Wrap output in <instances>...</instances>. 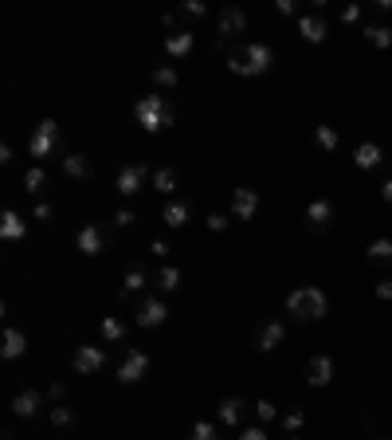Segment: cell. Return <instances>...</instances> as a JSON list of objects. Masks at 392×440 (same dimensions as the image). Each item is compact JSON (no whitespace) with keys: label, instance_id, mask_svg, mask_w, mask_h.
<instances>
[{"label":"cell","instance_id":"cell-1","mask_svg":"<svg viewBox=\"0 0 392 440\" xmlns=\"http://www.w3.org/2000/svg\"><path fill=\"white\" fill-rule=\"evenodd\" d=\"M271 63H274L271 43H244V51H232V55H227V71L239 75V79H259V75L271 71Z\"/></svg>","mask_w":392,"mask_h":440},{"label":"cell","instance_id":"cell-2","mask_svg":"<svg viewBox=\"0 0 392 440\" xmlns=\"http://www.w3.org/2000/svg\"><path fill=\"white\" fill-rule=\"evenodd\" d=\"M134 118L146 134H161L176 122V110H173V102H169L165 95H146V99L134 102Z\"/></svg>","mask_w":392,"mask_h":440},{"label":"cell","instance_id":"cell-3","mask_svg":"<svg viewBox=\"0 0 392 440\" xmlns=\"http://www.w3.org/2000/svg\"><path fill=\"white\" fill-rule=\"evenodd\" d=\"M286 310H290L294 319H302V322H318V319H326L330 299H326L322 287H298V291L286 295Z\"/></svg>","mask_w":392,"mask_h":440},{"label":"cell","instance_id":"cell-4","mask_svg":"<svg viewBox=\"0 0 392 440\" xmlns=\"http://www.w3.org/2000/svg\"><path fill=\"white\" fill-rule=\"evenodd\" d=\"M146 373H149V354L146 350H126V354H122V362H118L114 378L122 381V385H134V381H141Z\"/></svg>","mask_w":392,"mask_h":440},{"label":"cell","instance_id":"cell-5","mask_svg":"<svg viewBox=\"0 0 392 440\" xmlns=\"http://www.w3.org/2000/svg\"><path fill=\"white\" fill-rule=\"evenodd\" d=\"M55 146H59V126H55V118H43L28 138V153L31 158H48Z\"/></svg>","mask_w":392,"mask_h":440},{"label":"cell","instance_id":"cell-6","mask_svg":"<svg viewBox=\"0 0 392 440\" xmlns=\"http://www.w3.org/2000/svg\"><path fill=\"white\" fill-rule=\"evenodd\" d=\"M146 181H149V170L146 165H141V161H130V165H122V170H118V193H122V197H134V193H141L146 189Z\"/></svg>","mask_w":392,"mask_h":440},{"label":"cell","instance_id":"cell-7","mask_svg":"<svg viewBox=\"0 0 392 440\" xmlns=\"http://www.w3.org/2000/svg\"><path fill=\"white\" fill-rule=\"evenodd\" d=\"M244 28H247V12L239 8V4H227V8L220 12V20H216V32H220L224 40H235Z\"/></svg>","mask_w":392,"mask_h":440},{"label":"cell","instance_id":"cell-8","mask_svg":"<svg viewBox=\"0 0 392 440\" xmlns=\"http://www.w3.org/2000/svg\"><path fill=\"white\" fill-rule=\"evenodd\" d=\"M169 319V307H165V299H157V295H149L141 307H137V326L141 330H149V326H161V322Z\"/></svg>","mask_w":392,"mask_h":440},{"label":"cell","instance_id":"cell-9","mask_svg":"<svg viewBox=\"0 0 392 440\" xmlns=\"http://www.w3.org/2000/svg\"><path fill=\"white\" fill-rule=\"evenodd\" d=\"M71 366H75V373H98L106 366V350H102V346H78Z\"/></svg>","mask_w":392,"mask_h":440},{"label":"cell","instance_id":"cell-10","mask_svg":"<svg viewBox=\"0 0 392 440\" xmlns=\"http://www.w3.org/2000/svg\"><path fill=\"white\" fill-rule=\"evenodd\" d=\"M306 381H310L314 390L330 385V381H333V358H330V354H314V358L306 362Z\"/></svg>","mask_w":392,"mask_h":440},{"label":"cell","instance_id":"cell-11","mask_svg":"<svg viewBox=\"0 0 392 440\" xmlns=\"http://www.w3.org/2000/svg\"><path fill=\"white\" fill-rule=\"evenodd\" d=\"M255 212H259V193L255 189H235L232 193V220H255Z\"/></svg>","mask_w":392,"mask_h":440},{"label":"cell","instance_id":"cell-12","mask_svg":"<svg viewBox=\"0 0 392 440\" xmlns=\"http://www.w3.org/2000/svg\"><path fill=\"white\" fill-rule=\"evenodd\" d=\"M330 220H333V200L318 197V200L306 205V224H310L314 232H326V228H330Z\"/></svg>","mask_w":392,"mask_h":440},{"label":"cell","instance_id":"cell-13","mask_svg":"<svg viewBox=\"0 0 392 440\" xmlns=\"http://www.w3.org/2000/svg\"><path fill=\"white\" fill-rule=\"evenodd\" d=\"M381 161H384V150L377 146V142H361V146L353 150V165H357V170H365V173L377 170Z\"/></svg>","mask_w":392,"mask_h":440},{"label":"cell","instance_id":"cell-14","mask_svg":"<svg viewBox=\"0 0 392 440\" xmlns=\"http://www.w3.org/2000/svg\"><path fill=\"white\" fill-rule=\"evenodd\" d=\"M286 338V326L283 322H263V330H259V338H255V350L259 354H271L279 350V342Z\"/></svg>","mask_w":392,"mask_h":440},{"label":"cell","instance_id":"cell-15","mask_svg":"<svg viewBox=\"0 0 392 440\" xmlns=\"http://www.w3.org/2000/svg\"><path fill=\"white\" fill-rule=\"evenodd\" d=\"M24 354H28V338H24V330L8 326V330H4V346H0V358H4V362H16V358H24Z\"/></svg>","mask_w":392,"mask_h":440},{"label":"cell","instance_id":"cell-16","mask_svg":"<svg viewBox=\"0 0 392 440\" xmlns=\"http://www.w3.org/2000/svg\"><path fill=\"white\" fill-rule=\"evenodd\" d=\"M75 244H78V252H83V256H98V252L106 248V236H102V228L87 224V228H78Z\"/></svg>","mask_w":392,"mask_h":440},{"label":"cell","instance_id":"cell-17","mask_svg":"<svg viewBox=\"0 0 392 440\" xmlns=\"http://www.w3.org/2000/svg\"><path fill=\"white\" fill-rule=\"evenodd\" d=\"M0 236H4V240H24V236H28V220L20 216L16 209H4V216H0Z\"/></svg>","mask_w":392,"mask_h":440},{"label":"cell","instance_id":"cell-18","mask_svg":"<svg viewBox=\"0 0 392 440\" xmlns=\"http://www.w3.org/2000/svg\"><path fill=\"white\" fill-rule=\"evenodd\" d=\"M298 36H302L306 43H322L326 36H330V28H326V20L322 16H298Z\"/></svg>","mask_w":392,"mask_h":440},{"label":"cell","instance_id":"cell-19","mask_svg":"<svg viewBox=\"0 0 392 440\" xmlns=\"http://www.w3.org/2000/svg\"><path fill=\"white\" fill-rule=\"evenodd\" d=\"M216 417L224 420V425H232V429H244V401H239V397H224L220 405H216Z\"/></svg>","mask_w":392,"mask_h":440},{"label":"cell","instance_id":"cell-20","mask_svg":"<svg viewBox=\"0 0 392 440\" xmlns=\"http://www.w3.org/2000/svg\"><path fill=\"white\" fill-rule=\"evenodd\" d=\"M39 405H43V397H39L36 390H24V393H16V397H12V413H16V417H36L39 413Z\"/></svg>","mask_w":392,"mask_h":440},{"label":"cell","instance_id":"cell-21","mask_svg":"<svg viewBox=\"0 0 392 440\" xmlns=\"http://www.w3.org/2000/svg\"><path fill=\"white\" fill-rule=\"evenodd\" d=\"M63 173L75 177V181H87L90 173H94V165H90L87 153H67V158H63Z\"/></svg>","mask_w":392,"mask_h":440},{"label":"cell","instance_id":"cell-22","mask_svg":"<svg viewBox=\"0 0 392 440\" xmlns=\"http://www.w3.org/2000/svg\"><path fill=\"white\" fill-rule=\"evenodd\" d=\"M141 287H149L146 268H130V271H126V280H122V287H118V299H130V295H137Z\"/></svg>","mask_w":392,"mask_h":440},{"label":"cell","instance_id":"cell-23","mask_svg":"<svg viewBox=\"0 0 392 440\" xmlns=\"http://www.w3.org/2000/svg\"><path fill=\"white\" fill-rule=\"evenodd\" d=\"M192 32H173V36H169L165 40V51H169V60H185L188 51H192Z\"/></svg>","mask_w":392,"mask_h":440},{"label":"cell","instance_id":"cell-24","mask_svg":"<svg viewBox=\"0 0 392 440\" xmlns=\"http://www.w3.org/2000/svg\"><path fill=\"white\" fill-rule=\"evenodd\" d=\"M161 220H165V228H185L188 224V205L185 200H169L165 212H161Z\"/></svg>","mask_w":392,"mask_h":440},{"label":"cell","instance_id":"cell-25","mask_svg":"<svg viewBox=\"0 0 392 440\" xmlns=\"http://www.w3.org/2000/svg\"><path fill=\"white\" fill-rule=\"evenodd\" d=\"M149 185H153V193H176V170H169V165H161V170H153V177H149Z\"/></svg>","mask_w":392,"mask_h":440},{"label":"cell","instance_id":"cell-26","mask_svg":"<svg viewBox=\"0 0 392 440\" xmlns=\"http://www.w3.org/2000/svg\"><path fill=\"white\" fill-rule=\"evenodd\" d=\"M365 256H369V263H392V240L388 236H377V240L365 248Z\"/></svg>","mask_w":392,"mask_h":440},{"label":"cell","instance_id":"cell-27","mask_svg":"<svg viewBox=\"0 0 392 440\" xmlns=\"http://www.w3.org/2000/svg\"><path fill=\"white\" fill-rule=\"evenodd\" d=\"M365 40L377 51H384V48H392V28H384V24H365Z\"/></svg>","mask_w":392,"mask_h":440},{"label":"cell","instance_id":"cell-28","mask_svg":"<svg viewBox=\"0 0 392 440\" xmlns=\"http://www.w3.org/2000/svg\"><path fill=\"white\" fill-rule=\"evenodd\" d=\"M153 283H157L161 291H181V268H161Z\"/></svg>","mask_w":392,"mask_h":440},{"label":"cell","instance_id":"cell-29","mask_svg":"<svg viewBox=\"0 0 392 440\" xmlns=\"http://www.w3.org/2000/svg\"><path fill=\"white\" fill-rule=\"evenodd\" d=\"M102 338H106V342H122V338H126V322L114 319V315L102 319Z\"/></svg>","mask_w":392,"mask_h":440},{"label":"cell","instance_id":"cell-30","mask_svg":"<svg viewBox=\"0 0 392 440\" xmlns=\"http://www.w3.org/2000/svg\"><path fill=\"white\" fill-rule=\"evenodd\" d=\"M314 142H318V146H322L326 153H333L342 138H337V130H333V126H318V130H314Z\"/></svg>","mask_w":392,"mask_h":440},{"label":"cell","instance_id":"cell-31","mask_svg":"<svg viewBox=\"0 0 392 440\" xmlns=\"http://www.w3.org/2000/svg\"><path fill=\"white\" fill-rule=\"evenodd\" d=\"M43 181H48L43 165H31V170L24 173V193H39V189H43Z\"/></svg>","mask_w":392,"mask_h":440},{"label":"cell","instance_id":"cell-32","mask_svg":"<svg viewBox=\"0 0 392 440\" xmlns=\"http://www.w3.org/2000/svg\"><path fill=\"white\" fill-rule=\"evenodd\" d=\"M51 425H55V429H71V425H75V413H71L67 405H51Z\"/></svg>","mask_w":392,"mask_h":440},{"label":"cell","instance_id":"cell-33","mask_svg":"<svg viewBox=\"0 0 392 440\" xmlns=\"http://www.w3.org/2000/svg\"><path fill=\"white\" fill-rule=\"evenodd\" d=\"M153 83H157V87H165V90H173L176 83H181V75H176L173 67H157L153 71Z\"/></svg>","mask_w":392,"mask_h":440},{"label":"cell","instance_id":"cell-34","mask_svg":"<svg viewBox=\"0 0 392 440\" xmlns=\"http://www.w3.org/2000/svg\"><path fill=\"white\" fill-rule=\"evenodd\" d=\"M306 425V413L302 409H290V413H283V429L286 432H298Z\"/></svg>","mask_w":392,"mask_h":440},{"label":"cell","instance_id":"cell-35","mask_svg":"<svg viewBox=\"0 0 392 440\" xmlns=\"http://www.w3.org/2000/svg\"><path fill=\"white\" fill-rule=\"evenodd\" d=\"M204 4H200V0H185V4H181V16H188V20H200V16H204Z\"/></svg>","mask_w":392,"mask_h":440},{"label":"cell","instance_id":"cell-36","mask_svg":"<svg viewBox=\"0 0 392 440\" xmlns=\"http://www.w3.org/2000/svg\"><path fill=\"white\" fill-rule=\"evenodd\" d=\"M255 417H259V425H267V420L279 417V409H274L271 401H259V405H255Z\"/></svg>","mask_w":392,"mask_h":440},{"label":"cell","instance_id":"cell-37","mask_svg":"<svg viewBox=\"0 0 392 440\" xmlns=\"http://www.w3.org/2000/svg\"><path fill=\"white\" fill-rule=\"evenodd\" d=\"M192 440H216V429L208 425V420H196V425H192Z\"/></svg>","mask_w":392,"mask_h":440},{"label":"cell","instance_id":"cell-38","mask_svg":"<svg viewBox=\"0 0 392 440\" xmlns=\"http://www.w3.org/2000/svg\"><path fill=\"white\" fill-rule=\"evenodd\" d=\"M239 440H271L263 432V425H244V429H239Z\"/></svg>","mask_w":392,"mask_h":440},{"label":"cell","instance_id":"cell-39","mask_svg":"<svg viewBox=\"0 0 392 440\" xmlns=\"http://www.w3.org/2000/svg\"><path fill=\"white\" fill-rule=\"evenodd\" d=\"M204 224H208V232H224L227 224H232V216H224V212H212V216H208Z\"/></svg>","mask_w":392,"mask_h":440},{"label":"cell","instance_id":"cell-40","mask_svg":"<svg viewBox=\"0 0 392 440\" xmlns=\"http://www.w3.org/2000/svg\"><path fill=\"white\" fill-rule=\"evenodd\" d=\"M361 20V4H349V8H342V24H357Z\"/></svg>","mask_w":392,"mask_h":440},{"label":"cell","instance_id":"cell-41","mask_svg":"<svg viewBox=\"0 0 392 440\" xmlns=\"http://www.w3.org/2000/svg\"><path fill=\"white\" fill-rule=\"evenodd\" d=\"M114 224H118V228H130V224H134V212H130V209H118V212H114Z\"/></svg>","mask_w":392,"mask_h":440},{"label":"cell","instance_id":"cell-42","mask_svg":"<svg viewBox=\"0 0 392 440\" xmlns=\"http://www.w3.org/2000/svg\"><path fill=\"white\" fill-rule=\"evenodd\" d=\"M169 252H173V248H169L165 240H153V244H149V256H157V260H165Z\"/></svg>","mask_w":392,"mask_h":440},{"label":"cell","instance_id":"cell-43","mask_svg":"<svg viewBox=\"0 0 392 440\" xmlns=\"http://www.w3.org/2000/svg\"><path fill=\"white\" fill-rule=\"evenodd\" d=\"M377 295H381V299H384V303H388V299H392V275H384V280H381V283H377Z\"/></svg>","mask_w":392,"mask_h":440},{"label":"cell","instance_id":"cell-44","mask_svg":"<svg viewBox=\"0 0 392 440\" xmlns=\"http://www.w3.org/2000/svg\"><path fill=\"white\" fill-rule=\"evenodd\" d=\"M274 8L283 12V16H298V4H294V0H279V4H274Z\"/></svg>","mask_w":392,"mask_h":440},{"label":"cell","instance_id":"cell-45","mask_svg":"<svg viewBox=\"0 0 392 440\" xmlns=\"http://www.w3.org/2000/svg\"><path fill=\"white\" fill-rule=\"evenodd\" d=\"M63 393H67V390H63V385H59V381H55V385H51V390H48L51 405H59V401H63Z\"/></svg>","mask_w":392,"mask_h":440},{"label":"cell","instance_id":"cell-46","mask_svg":"<svg viewBox=\"0 0 392 440\" xmlns=\"http://www.w3.org/2000/svg\"><path fill=\"white\" fill-rule=\"evenodd\" d=\"M55 216V209H51V205H36V220H51Z\"/></svg>","mask_w":392,"mask_h":440},{"label":"cell","instance_id":"cell-47","mask_svg":"<svg viewBox=\"0 0 392 440\" xmlns=\"http://www.w3.org/2000/svg\"><path fill=\"white\" fill-rule=\"evenodd\" d=\"M381 197H384V205H392V173H388V181L381 185Z\"/></svg>","mask_w":392,"mask_h":440},{"label":"cell","instance_id":"cell-48","mask_svg":"<svg viewBox=\"0 0 392 440\" xmlns=\"http://www.w3.org/2000/svg\"><path fill=\"white\" fill-rule=\"evenodd\" d=\"M286 440H298V436H286Z\"/></svg>","mask_w":392,"mask_h":440},{"label":"cell","instance_id":"cell-49","mask_svg":"<svg viewBox=\"0 0 392 440\" xmlns=\"http://www.w3.org/2000/svg\"><path fill=\"white\" fill-rule=\"evenodd\" d=\"M388 440H392V436H388Z\"/></svg>","mask_w":392,"mask_h":440}]
</instances>
